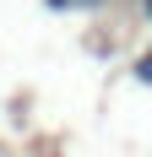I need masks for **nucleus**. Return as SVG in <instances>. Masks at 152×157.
<instances>
[{"mask_svg": "<svg viewBox=\"0 0 152 157\" xmlns=\"http://www.w3.org/2000/svg\"><path fill=\"white\" fill-rule=\"evenodd\" d=\"M130 76H136L141 87H152V49L141 54V60H130Z\"/></svg>", "mask_w": 152, "mask_h": 157, "instance_id": "nucleus-1", "label": "nucleus"}, {"mask_svg": "<svg viewBox=\"0 0 152 157\" xmlns=\"http://www.w3.org/2000/svg\"><path fill=\"white\" fill-rule=\"evenodd\" d=\"M44 6H49V11H71L76 0H44Z\"/></svg>", "mask_w": 152, "mask_h": 157, "instance_id": "nucleus-2", "label": "nucleus"}, {"mask_svg": "<svg viewBox=\"0 0 152 157\" xmlns=\"http://www.w3.org/2000/svg\"><path fill=\"white\" fill-rule=\"evenodd\" d=\"M136 6H141V22H152V0H136Z\"/></svg>", "mask_w": 152, "mask_h": 157, "instance_id": "nucleus-3", "label": "nucleus"}, {"mask_svg": "<svg viewBox=\"0 0 152 157\" xmlns=\"http://www.w3.org/2000/svg\"><path fill=\"white\" fill-rule=\"evenodd\" d=\"M82 6H103V0H82Z\"/></svg>", "mask_w": 152, "mask_h": 157, "instance_id": "nucleus-4", "label": "nucleus"}]
</instances>
